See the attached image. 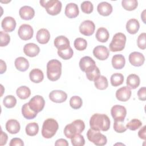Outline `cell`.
Instances as JSON below:
<instances>
[{"label": "cell", "mask_w": 146, "mask_h": 146, "mask_svg": "<svg viewBox=\"0 0 146 146\" xmlns=\"http://www.w3.org/2000/svg\"><path fill=\"white\" fill-rule=\"evenodd\" d=\"M29 78L32 82L39 83L43 80L44 74L41 70L38 68H34L30 72Z\"/></svg>", "instance_id": "484cf974"}, {"label": "cell", "mask_w": 146, "mask_h": 146, "mask_svg": "<svg viewBox=\"0 0 146 146\" xmlns=\"http://www.w3.org/2000/svg\"><path fill=\"white\" fill-rule=\"evenodd\" d=\"M23 52L26 55L29 57H35L39 53L40 48L35 43H29L24 46Z\"/></svg>", "instance_id": "ac0fdd59"}, {"label": "cell", "mask_w": 146, "mask_h": 146, "mask_svg": "<svg viewBox=\"0 0 146 146\" xmlns=\"http://www.w3.org/2000/svg\"><path fill=\"white\" fill-rule=\"evenodd\" d=\"M4 106L7 108H11L15 106L17 104V99L13 95H7L5 97L3 100Z\"/></svg>", "instance_id": "f35d334b"}, {"label": "cell", "mask_w": 146, "mask_h": 146, "mask_svg": "<svg viewBox=\"0 0 146 146\" xmlns=\"http://www.w3.org/2000/svg\"><path fill=\"white\" fill-rule=\"evenodd\" d=\"M79 11L78 5L74 3H68L65 8L64 14L69 18H75L79 15Z\"/></svg>", "instance_id": "44dd1931"}, {"label": "cell", "mask_w": 146, "mask_h": 146, "mask_svg": "<svg viewBox=\"0 0 146 146\" xmlns=\"http://www.w3.org/2000/svg\"><path fill=\"white\" fill-rule=\"evenodd\" d=\"M145 10H144L142 12V13H141V19H142V20H143L144 23H145Z\"/></svg>", "instance_id": "11a10c76"}, {"label": "cell", "mask_w": 146, "mask_h": 146, "mask_svg": "<svg viewBox=\"0 0 146 146\" xmlns=\"http://www.w3.org/2000/svg\"><path fill=\"white\" fill-rule=\"evenodd\" d=\"M40 5L44 7L47 13L51 15H56L62 10V3L58 0L40 1Z\"/></svg>", "instance_id": "8992f818"}, {"label": "cell", "mask_w": 146, "mask_h": 146, "mask_svg": "<svg viewBox=\"0 0 146 146\" xmlns=\"http://www.w3.org/2000/svg\"><path fill=\"white\" fill-rule=\"evenodd\" d=\"M140 83V79L138 75L135 74L129 75L127 78L126 84L128 87L131 89H135Z\"/></svg>", "instance_id": "f1b7e54d"}, {"label": "cell", "mask_w": 146, "mask_h": 146, "mask_svg": "<svg viewBox=\"0 0 146 146\" xmlns=\"http://www.w3.org/2000/svg\"><path fill=\"white\" fill-rule=\"evenodd\" d=\"M131 94L132 92L131 88L128 86H124L117 90L116 92V97L119 101L127 102L130 99Z\"/></svg>", "instance_id": "2e32d148"}, {"label": "cell", "mask_w": 146, "mask_h": 146, "mask_svg": "<svg viewBox=\"0 0 146 146\" xmlns=\"http://www.w3.org/2000/svg\"><path fill=\"white\" fill-rule=\"evenodd\" d=\"M16 21L15 19L11 17H5L1 22V26L3 30L6 32H12L16 27Z\"/></svg>", "instance_id": "e0dca14e"}, {"label": "cell", "mask_w": 146, "mask_h": 146, "mask_svg": "<svg viewBox=\"0 0 146 146\" xmlns=\"http://www.w3.org/2000/svg\"><path fill=\"white\" fill-rule=\"evenodd\" d=\"M94 84L97 89L104 90L108 87V82L106 77L100 75L94 80Z\"/></svg>", "instance_id": "1f68e13d"}, {"label": "cell", "mask_w": 146, "mask_h": 146, "mask_svg": "<svg viewBox=\"0 0 146 146\" xmlns=\"http://www.w3.org/2000/svg\"><path fill=\"white\" fill-rule=\"evenodd\" d=\"M54 44L58 50L66 49L70 47L68 39L63 35H60L56 37L54 39Z\"/></svg>", "instance_id": "ffe728a7"}, {"label": "cell", "mask_w": 146, "mask_h": 146, "mask_svg": "<svg viewBox=\"0 0 146 146\" xmlns=\"http://www.w3.org/2000/svg\"><path fill=\"white\" fill-rule=\"evenodd\" d=\"M82 99L78 96H73L70 99V105L73 109H79L82 106Z\"/></svg>", "instance_id": "ab89813d"}, {"label": "cell", "mask_w": 146, "mask_h": 146, "mask_svg": "<svg viewBox=\"0 0 146 146\" xmlns=\"http://www.w3.org/2000/svg\"><path fill=\"white\" fill-rule=\"evenodd\" d=\"M112 67L116 70L123 68L125 64V57L121 54L114 55L111 60Z\"/></svg>", "instance_id": "cb8c5ba5"}, {"label": "cell", "mask_w": 146, "mask_h": 146, "mask_svg": "<svg viewBox=\"0 0 146 146\" xmlns=\"http://www.w3.org/2000/svg\"><path fill=\"white\" fill-rule=\"evenodd\" d=\"M93 55L98 59L100 60H104L108 58L110 51L106 46L99 45L94 48Z\"/></svg>", "instance_id": "4fadbf2b"}, {"label": "cell", "mask_w": 146, "mask_h": 146, "mask_svg": "<svg viewBox=\"0 0 146 146\" xmlns=\"http://www.w3.org/2000/svg\"><path fill=\"white\" fill-rule=\"evenodd\" d=\"M22 113L23 117L27 119H33L38 114L37 112L34 111L30 108L28 103L23 105L22 107Z\"/></svg>", "instance_id": "4dcf8cb0"}, {"label": "cell", "mask_w": 146, "mask_h": 146, "mask_svg": "<svg viewBox=\"0 0 146 146\" xmlns=\"http://www.w3.org/2000/svg\"><path fill=\"white\" fill-rule=\"evenodd\" d=\"M121 5L125 10L132 11L137 8L138 2L136 0H123Z\"/></svg>", "instance_id": "d590c367"}, {"label": "cell", "mask_w": 146, "mask_h": 146, "mask_svg": "<svg viewBox=\"0 0 146 146\" xmlns=\"http://www.w3.org/2000/svg\"><path fill=\"white\" fill-rule=\"evenodd\" d=\"M28 104L32 110L38 113L44 108L45 101L42 96L35 95L30 100Z\"/></svg>", "instance_id": "9c48e42d"}, {"label": "cell", "mask_w": 146, "mask_h": 146, "mask_svg": "<svg viewBox=\"0 0 146 146\" xmlns=\"http://www.w3.org/2000/svg\"><path fill=\"white\" fill-rule=\"evenodd\" d=\"M8 139V136L7 135L3 132L2 130H1V143L0 145H5L7 143Z\"/></svg>", "instance_id": "816d5d0a"}, {"label": "cell", "mask_w": 146, "mask_h": 146, "mask_svg": "<svg viewBox=\"0 0 146 146\" xmlns=\"http://www.w3.org/2000/svg\"><path fill=\"white\" fill-rule=\"evenodd\" d=\"M25 131L27 135L30 136H35L39 131L38 124L35 122L30 123L26 125Z\"/></svg>", "instance_id": "836d02e7"}, {"label": "cell", "mask_w": 146, "mask_h": 146, "mask_svg": "<svg viewBox=\"0 0 146 146\" xmlns=\"http://www.w3.org/2000/svg\"><path fill=\"white\" fill-rule=\"evenodd\" d=\"M140 28V24L136 19L132 18L128 21L126 23V30L131 34H135Z\"/></svg>", "instance_id": "4316f807"}, {"label": "cell", "mask_w": 146, "mask_h": 146, "mask_svg": "<svg viewBox=\"0 0 146 146\" xmlns=\"http://www.w3.org/2000/svg\"><path fill=\"white\" fill-rule=\"evenodd\" d=\"M145 38H146L145 33H143L140 34L137 38V44L139 48H140L141 50H145L146 48Z\"/></svg>", "instance_id": "f6af8a7d"}, {"label": "cell", "mask_w": 146, "mask_h": 146, "mask_svg": "<svg viewBox=\"0 0 146 146\" xmlns=\"http://www.w3.org/2000/svg\"><path fill=\"white\" fill-rule=\"evenodd\" d=\"M85 128V124L83 120L77 119L71 123L66 125L64 128V134L67 138L71 139L77 133H81Z\"/></svg>", "instance_id": "3957f363"}, {"label": "cell", "mask_w": 146, "mask_h": 146, "mask_svg": "<svg viewBox=\"0 0 146 146\" xmlns=\"http://www.w3.org/2000/svg\"><path fill=\"white\" fill-rule=\"evenodd\" d=\"M1 74H3L6 71V63L3 60H1Z\"/></svg>", "instance_id": "db71d44e"}, {"label": "cell", "mask_w": 146, "mask_h": 146, "mask_svg": "<svg viewBox=\"0 0 146 146\" xmlns=\"http://www.w3.org/2000/svg\"><path fill=\"white\" fill-rule=\"evenodd\" d=\"M111 113L115 121H124L127 115V110L123 106L115 105L111 108Z\"/></svg>", "instance_id": "30bf717a"}, {"label": "cell", "mask_w": 146, "mask_h": 146, "mask_svg": "<svg viewBox=\"0 0 146 146\" xmlns=\"http://www.w3.org/2000/svg\"><path fill=\"white\" fill-rule=\"evenodd\" d=\"M14 65L15 68L19 71H26L29 67V62L27 59L20 56L15 60Z\"/></svg>", "instance_id": "83f0119b"}, {"label": "cell", "mask_w": 146, "mask_h": 146, "mask_svg": "<svg viewBox=\"0 0 146 146\" xmlns=\"http://www.w3.org/2000/svg\"><path fill=\"white\" fill-rule=\"evenodd\" d=\"M112 5L107 2H102L97 6V10L99 14L103 16H108L112 12Z\"/></svg>", "instance_id": "603a6c76"}, {"label": "cell", "mask_w": 146, "mask_h": 146, "mask_svg": "<svg viewBox=\"0 0 146 146\" xmlns=\"http://www.w3.org/2000/svg\"><path fill=\"white\" fill-rule=\"evenodd\" d=\"M55 145L56 146H60V145H63V146H68V143L67 141L64 139H58L55 143Z\"/></svg>", "instance_id": "f5cc1de1"}, {"label": "cell", "mask_w": 146, "mask_h": 146, "mask_svg": "<svg viewBox=\"0 0 146 146\" xmlns=\"http://www.w3.org/2000/svg\"><path fill=\"white\" fill-rule=\"evenodd\" d=\"M90 125L94 130L107 131L110 127V120L106 114L95 113L90 118Z\"/></svg>", "instance_id": "6da1fadb"}, {"label": "cell", "mask_w": 146, "mask_h": 146, "mask_svg": "<svg viewBox=\"0 0 146 146\" xmlns=\"http://www.w3.org/2000/svg\"><path fill=\"white\" fill-rule=\"evenodd\" d=\"M16 94L19 98L22 100L27 99L31 95L30 89L25 86L19 87L16 91Z\"/></svg>", "instance_id": "d6a6232c"}, {"label": "cell", "mask_w": 146, "mask_h": 146, "mask_svg": "<svg viewBox=\"0 0 146 146\" xmlns=\"http://www.w3.org/2000/svg\"><path fill=\"white\" fill-rule=\"evenodd\" d=\"M0 38H1L0 46L1 47L6 46L10 43V37L9 35L6 32H4L3 31H0Z\"/></svg>", "instance_id": "ee69618b"}, {"label": "cell", "mask_w": 146, "mask_h": 146, "mask_svg": "<svg viewBox=\"0 0 146 146\" xmlns=\"http://www.w3.org/2000/svg\"><path fill=\"white\" fill-rule=\"evenodd\" d=\"M50 100L57 103L64 102L67 98V94L62 90H53L49 94Z\"/></svg>", "instance_id": "9a60e30c"}, {"label": "cell", "mask_w": 146, "mask_h": 146, "mask_svg": "<svg viewBox=\"0 0 146 146\" xmlns=\"http://www.w3.org/2000/svg\"><path fill=\"white\" fill-rule=\"evenodd\" d=\"M50 39V32L46 29H39L36 34V39L38 43L42 44H46Z\"/></svg>", "instance_id": "7402d4cb"}, {"label": "cell", "mask_w": 146, "mask_h": 146, "mask_svg": "<svg viewBox=\"0 0 146 146\" xmlns=\"http://www.w3.org/2000/svg\"><path fill=\"white\" fill-rule=\"evenodd\" d=\"M82 11L86 14H90L93 11L94 6L92 3L88 1H83L80 6Z\"/></svg>", "instance_id": "7bdbcfd3"}, {"label": "cell", "mask_w": 146, "mask_h": 146, "mask_svg": "<svg viewBox=\"0 0 146 146\" xmlns=\"http://www.w3.org/2000/svg\"><path fill=\"white\" fill-rule=\"evenodd\" d=\"M110 81L112 86H119L123 84L124 82V76L120 73H114L111 75Z\"/></svg>", "instance_id": "e575fe53"}, {"label": "cell", "mask_w": 146, "mask_h": 146, "mask_svg": "<svg viewBox=\"0 0 146 146\" xmlns=\"http://www.w3.org/2000/svg\"><path fill=\"white\" fill-rule=\"evenodd\" d=\"M96 67L95 62L90 56H84L79 61V67L80 70L86 73L92 71Z\"/></svg>", "instance_id": "ba28073f"}, {"label": "cell", "mask_w": 146, "mask_h": 146, "mask_svg": "<svg viewBox=\"0 0 146 146\" xmlns=\"http://www.w3.org/2000/svg\"><path fill=\"white\" fill-rule=\"evenodd\" d=\"M138 98L140 100L145 101L146 99V88L145 87H143L140 88L137 91Z\"/></svg>", "instance_id": "c3c4849f"}, {"label": "cell", "mask_w": 146, "mask_h": 146, "mask_svg": "<svg viewBox=\"0 0 146 146\" xmlns=\"http://www.w3.org/2000/svg\"><path fill=\"white\" fill-rule=\"evenodd\" d=\"M128 60L129 63L134 66L139 67L142 66L145 61V57L143 54L134 51L129 55Z\"/></svg>", "instance_id": "5bb4252c"}, {"label": "cell", "mask_w": 146, "mask_h": 146, "mask_svg": "<svg viewBox=\"0 0 146 146\" xmlns=\"http://www.w3.org/2000/svg\"><path fill=\"white\" fill-rule=\"evenodd\" d=\"M146 126H143L138 132L139 137L143 140H145L146 139Z\"/></svg>", "instance_id": "f907efd6"}, {"label": "cell", "mask_w": 146, "mask_h": 146, "mask_svg": "<svg viewBox=\"0 0 146 146\" xmlns=\"http://www.w3.org/2000/svg\"><path fill=\"white\" fill-rule=\"evenodd\" d=\"M58 54L59 56L64 60H68L71 59L74 54V51L71 47L66 49L58 50Z\"/></svg>", "instance_id": "8d00e7d4"}, {"label": "cell", "mask_w": 146, "mask_h": 146, "mask_svg": "<svg viewBox=\"0 0 146 146\" xmlns=\"http://www.w3.org/2000/svg\"><path fill=\"white\" fill-rule=\"evenodd\" d=\"M95 36L98 41L104 43L106 42L109 39L110 34L106 28L100 27L97 30Z\"/></svg>", "instance_id": "f546056e"}, {"label": "cell", "mask_w": 146, "mask_h": 146, "mask_svg": "<svg viewBox=\"0 0 146 146\" xmlns=\"http://www.w3.org/2000/svg\"><path fill=\"white\" fill-rule=\"evenodd\" d=\"M19 14L20 17L24 20H30L35 15L34 9L29 6H23L19 9Z\"/></svg>", "instance_id": "d6986e66"}, {"label": "cell", "mask_w": 146, "mask_h": 146, "mask_svg": "<svg viewBox=\"0 0 146 146\" xmlns=\"http://www.w3.org/2000/svg\"><path fill=\"white\" fill-rule=\"evenodd\" d=\"M126 36L122 33L115 34L109 45L110 50L112 52L122 51L125 45Z\"/></svg>", "instance_id": "5b68a950"}, {"label": "cell", "mask_w": 146, "mask_h": 146, "mask_svg": "<svg viewBox=\"0 0 146 146\" xmlns=\"http://www.w3.org/2000/svg\"><path fill=\"white\" fill-rule=\"evenodd\" d=\"M142 125V122L137 119H133L129 122L127 123L125 127L131 131H135Z\"/></svg>", "instance_id": "b9f144b4"}, {"label": "cell", "mask_w": 146, "mask_h": 146, "mask_svg": "<svg viewBox=\"0 0 146 146\" xmlns=\"http://www.w3.org/2000/svg\"><path fill=\"white\" fill-rule=\"evenodd\" d=\"M87 137L88 140L98 146H103L107 144V139L106 136L100 133V131L90 128L87 132Z\"/></svg>", "instance_id": "52a82bcc"}, {"label": "cell", "mask_w": 146, "mask_h": 146, "mask_svg": "<svg viewBox=\"0 0 146 146\" xmlns=\"http://www.w3.org/2000/svg\"><path fill=\"white\" fill-rule=\"evenodd\" d=\"M62 74V63L57 59H51L47 64V76L52 82L58 80Z\"/></svg>", "instance_id": "7a4b0ae2"}, {"label": "cell", "mask_w": 146, "mask_h": 146, "mask_svg": "<svg viewBox=\"0 0 146 146\" xmlns=\"http://www.w3.org/2000/svg\"><path fill=\"white\" fill-rule=\"evenodd\" d=\"M95 30L94 23L90 20H86L81 23L79 26L80 33L85 36L92 35Z\"/></svg>", "instance_id": "7c38bea8"}, {"label": "cell", "mask_w": 146, "mask_h": 146, "mask_svg": "<svg viewBox=\"0 0 146 146\" xmlns=\"http://www.w3.org/2000/svg\"><path fill=\"white\" fill-rule=\"evenodd\" d=\"M71 144L73 146H83L85 144L84 137L80 133H77L71 139Z\"/></svg>", "instance_id": "60d3db41"}, {"label": "cell", "mask_w": 146, "mask_h": 146, "mask_svg": "<svg viewBox=\"0 0 146 146\" xmlns=\"http://www.w3.org/2000/svg\"><path fill=\"white\" fill-rule=\"evenodd\" d=\"M58 128L59 125L56 120L52 118L47 119L43 123L42 135L46 139H50L55 135Z\"/></svg>", "instance_id": "277c9868"}, {"label": "cell", "mask_w": 146, "mask_h": 146, "mask_svg": "<svg viewBox=\"0 0 146 146\" xmlns=\"http://www.w3.org/2000/svg\"><path fill=\"white\" fill-rule=\"evenodd\" d=\"M74 46L77 50L83 51L87 48V40L84 38H78L74 40Z\"/></svg>", "instance_id": "74e56055"}, {"label": "cell", "mask_w": 146, "mask_h": 146, "mask_svg": "<svg viewBox=\"0 0 146 146\" xmlns=\"http://www.w3.org/2000/svg\"><path fill=\"white\" fill-rule=\"evenodd\" d=\"M9 145L10 146H15V145H19V146H23L24 145V143L22 141V140L20 138L14 137L13 138L9 143Z\"/></svg>", "instance_id": "681fc988"}, {"label": "cell", "mask_w": 146, "mask_h": 146, "mask_svg": "<svg viewBox=\"0 0 146 146\" xmlns=\"http://www.w3.org/2000/svg\"><path fill=\"white\" fill-rule=\"evenodd\" d=\"M124 121H115L113 123V129L117 133H123L127 130V128L124 125Z\"/></svg>", "instance_id": "bcb514c9"}, {"label": "cell", "mask_w": 146, "mask_h": 146, "mask_svg": "<svg viewBox=\"0 0 146 146\" xmlns=\"http://www.w3.org/2000/svg\"><path fill=\"white\" fill-rule=\"evenodd\" d=\"M87 78L90 81H94V80L100 75V72L99 68L96 66L95 68L91 72L86 73Z\"/></svg>", "instance_id": "7dc6e473"}, {"label": "cell", "mask_w": 146, "mask_h": 146, "mask_svg": "<svg viewBox=\"0 0 146 146\" xmlns=\"http://www.w3.org/2000/svg\"><path fill=\"white\" fill-rule=\"evenodd\" d=\"M6 129L11 134H16L20 131L21 126L19 123L15 119L9 120L5 125Z\"/></svg>", "instance_id": "d4e9b609"}, {"label": "cell", "mask_w": 146, "mask_h": 146, "mask_svg": "<svg viewBox=\"0 0 146 146\" xmlns=\"http://www.w3.org/2000/svg\"><path fill=\"white\" fill-rule=\"evenodd\" d=\"M18 34L21 39L27 40L32 38L34 34V30L30 25L23 24L19 26L18 30Z\"/></svg>", "instance_id": "8fae6325"}]
</instances>
